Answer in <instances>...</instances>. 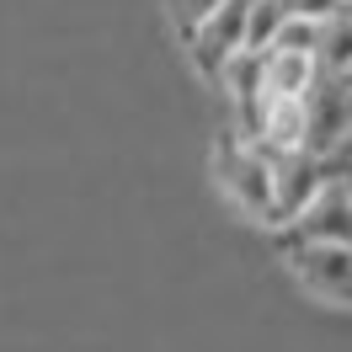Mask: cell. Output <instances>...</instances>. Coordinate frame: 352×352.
<instances>
[{
    "mask_svg": "<svg viewBox=\"0 0 352 352\" xmlns=\"http://www.w3.org/2000/svg\"><path fill=\"white\" fill-rule=\"evenodd\" d=\"M214 176H219V187L230 192V203L241 214L278 230V160H267L245 133L224 129L219 144H214Z\"/></svg>",
    "mask_w": 352,
    "mask_h": 352,
    "instance_id": "6da1fadb",
    "label": "cell"
},
{
    "mask_svg": "<svg viewBox=\"0 0 352 352\" xmlns=\"http://www.w3.org/2000/svg\"><path fill=\"white\" fill-rule=\"evenodd\" d=\"M283 256L294 278L326 299H352V245H320V241H283Z\"/></svg>",
    "mask_w": 352,
    "mask_h": 352,
    "instance_id": "7a4b0ae2",
    "label": "cell"
},
{
    "mask_svg": "<svg viewBox=\"0 0 352 352\" xmlns=\"http://www.w3.org/2000/svg\"><path fill=\"white\" fill-rule=\"evenodd\" d=\"M245 32H251V0H230V6H219V11L187 38L192 65H198L203 75H219L235 54H245Z\"/></svg>",
    "mask_w": 352,
    "mask_h": 352,
    "instance_id": "3957f363",
    "label": "cell"
},
{
    "mask_svg": "<svg viewBox=\"0 0 352 352\" xmlns=\"http://www.w3.org/2000/svg\"><path fill=\"white\" fill-rule=\"evenodd\" d=\"M331 176H336V166H331L326 155H315V150L278 155V230H288L309 203L326 192Z\"/></svg>",
    "mask_w": 352,
    "mask_h": 352,
    "instance_id": "277c9868",
    "label": "cell"
},
{
    "mask_svg": "<svg viewBox=\"0 0 352 352\" xmlns=\"http://www.w3.org/2000/svg\"><path fill=\"white\" fill-rule=\"evenodd\" d=\"M347 139H352V86L320 75V86L309 91V150L336 160Z\"/></svg>",
    "mask_w": 352,
    "mask_h": 352,
    "instance_id": "5b68a950",
    "label": "cell"
},
{
    "mask_svg": "<svg viewBox=\"0 0 352 352\" xmlns=\"http://www.w3.org/2000/svg\"><path fill=\"white\" fill-rule=\"evenodd\" d=\"M336 166V160H331ZM288 241H320V245H352V187L331 176V187L288 224Z\"/></svg>",
    "mask_w": 352,
    "mask_h": 352,
    "instance_id": "8992f818",
    "label": "cell"
},
{
    "mask_svg": "<svg viewBox=\"0 0 352 352\" xmlns=\"http://www.w3.org/2000/svg\"><path fill=\"white\" fill-rule=\"evenodd\" d=\"M214 80H219V91L235 102V107L262 102V96H267V54H251V48H245V54H235Z\"/></svg>",
    "mask_w": 352,
    "mask_h": 352,
    "instance_id": "52a82bcc",
    "label": "cell"
},
{
    "mask_svg": "<svg viewBox=\"0 0 352 352\" xmlns=\"http://www.w3.org/2000/svg\"><path fill=\"white\" fill-rule=\"evenodd\" d=\"M320 86V59L309 54H267V96H309Z\"/></svg>",
    "mask_w": 352,
    "mask_h": 352,
    "instance_id": "ba28073f",
    "label": "cell"
},
{
    "mask_svg": "<svg viewBox=\"0 0 352 352\" xmlns=\"http://www.w3.org/2000/svg\"><path fill=\"white\" fill-rule=\"evenodd\" d=\"M315 59H320V75H331V80H347L352 75V6L326 22V38H320Z\"/></svg>",
    "mask_w": 352,
    "mask_h": 352,
    "instance_id": "9c48e42d",
    "label": "cell"
},
{
    "mask_svg": "<svg viewBox=\"0 0 352 352\" xmlns=\"http://www.w3.org/2000/svg\"><path fill=\"white\" fill-rule=\"evenodd\" d=\"M283 22H288V0H251V32H245V48H251V54H272Z\"/></svg>",
    "mask_w": 352,
    "mask_h": 352,
    "instance_id": "30bf717a",
    "label": "cell"
},
{
    "mask_svg": "<svg viewBox=\"0 0 352 352\" xmlns=\"http://www.w3.org/2000/svg\"><path fill=\"white\" fill-rule=\"evenodd\" d=\"M320 38H326V22H315V16H299V11H288L283 32H278V43L272 54H320Z\"/></svg>",
    "mask_w": 352,
    "mask_h": 352,
    "instance_id": "8fae6325",
    "label": "cell"
},
{
    "mask_svg": "<svg viewBox=\"0 0 352 352\" xmlns=\"http://www.w3.org/2000/svg\"><path fill=\"white\" fill-rule=\"evenodd\" d=\"M166 6H171V22H176V32H182V43H187V38L208 22L219 6H230V0H166Z\"/></svg>",
    "mask_w": 352,
    "mask_h": 352,
    "instance_id": "7c38bea8",
    "label": "cell"
},
{
    "mask_svg": "<svg viewBox=\"0 0 352 352\" xmlns=\"http://www.w3.org/2000/svg\"><path fill=\"white\" fill-rule=\"evenodd\" d=\"M288 11H299V16H315V22H331L336 11H347L342 0H288Z\"/></svg>",
    "mask_w": 352,
    "mask_h": 352,
    "instance_id": "4fadbf2b",
    "label": "cell"
},
{
    "mask_svg": "<svg viewBox=\"0 0 352 352\" xmlns=\"http://www.w3.org/2000/svg\"><path fill=\"white\" fill-rule=\"evenodd\" d=\"M336 176H342V182L352 187V166H342V160H336Z\"/></svg>",
    "mask_w": 352,
    "mask_h": 352,
    "instance_id": "5bb4252c",
    "label": "cell"
},
{
    "mask_svg": "<svg viewBox=\"0 0 352 352\" xmlns=\"http://www.w3.org/2000/svg\"><path fill=\"white\" fill-rule=\"evenodd\" d=\"M336 160H342V166H352V139L342 144V155H336Z\"/></svg>",
    "mask_w": 352,
    "mask_h": 352,
    "instance_id": "9a60e30c",
    "label": "cell"
},
{
    "mask_svg": "<svg viewBox=\"0 0 352 352\" xmlns=\"http://www.w3.org/2000/svg\"><path fill=\"white\" fill-rule=\"evenodd\" d=\"M342 6H352V0H342Z\"/></svg>",
    "mask_w": 352,
    "mask_h": 352,
    "instance_id": "2e32d148",
    "label": "cell"
},
{
    "mask_svg": "<svg viewBox=\"0 0 352 352\" xmlns=\"http://www.w3.org/2000/svg\"><path fill=\"white\" fill-rule=\"evenodd\" d=\"M347 86H352V75H347Z\"/></svg>",
    "mask_w": 352,
    "mask_h": 352,
    "instance_id": "e0dca14e",
    "label": "cell"
}]
</instances>
